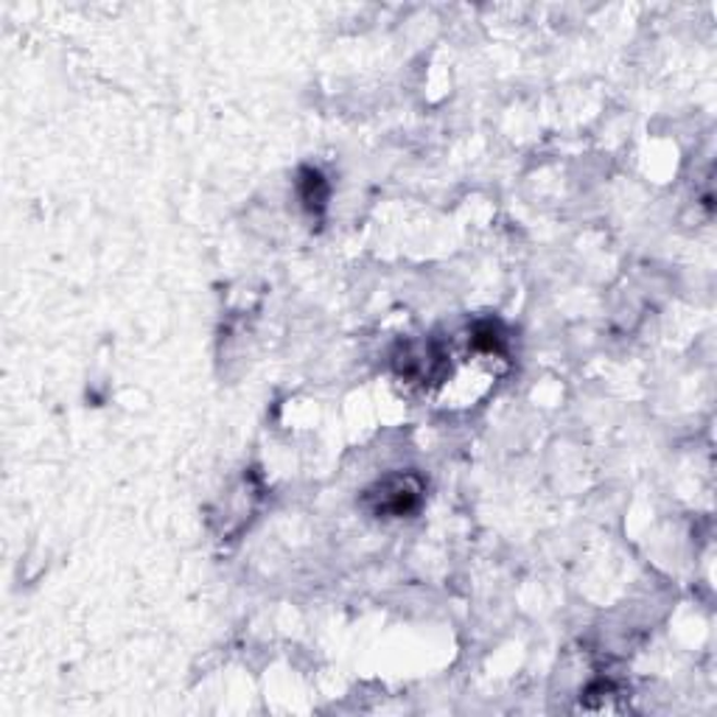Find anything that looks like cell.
<instances>
[{
    "instance_id": "cell-1",
    "label": "cell",
    "mask_w": 717,
    "mask_h": 717,
    "mask_svg": "<svg viewBox=\"0 0 717 717\" xmlns=\"http://www.w3.org/2000/svg\"><path fill=\"white\" fill-rule=\"evenodd\" d=\"M424 494V483L415 474H390L367 490L365 505L378 519H401L421 508Z\"/></svg>"
},
{
    "instance_id": "cell-2",
    "label": "cell",
    "mask_w": 717,
    "mask_h": 717,
    "mask_svg": "<svg viewBox=\"0 0 717 717\" xmlns=\"http://www.w3.org/2000/svg\"><path fill=\"white\" fill-rule=\"evenodd\" d=\"M301 199L308 210L320 214L328 203V183L323 180L320 171L303 169L301 171Z\"/></svg>"
}]
</instances>
